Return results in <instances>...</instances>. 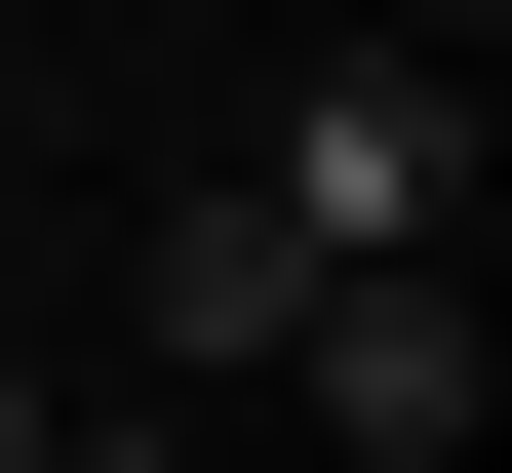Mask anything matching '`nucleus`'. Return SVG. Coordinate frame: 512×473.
Instances as JSON below:
<instances>
[{"label": "nucleus", "mask_w": 512, "mask_h": 473, "mask_svg": "<svg viewBox=\"0 0 512 473\" xmlns=\"http://www.w3.org/2000/svg\"><path fill=\"white\" fill-rule=\"evenodd\" d=\"M237 198L316 237V276H473V79H434V40H394V79H276Z\"/></svg>", "instance_id": "1"}, {"label": "nucleus", "mask_w": 512, "mask_h": 473, "mask_svg": "<svg viewBox=\"0 0 512 473\" xmlns=\"http://www.w3.org/2000/svg\"><path fill=\"white\" fill-rule=\"evenodd\" d=\"M276 395H316V473H473V276H316V316H276Z\"/></svg>", "instance_id": "2"}, {"label": "nucleus", "mask_w": 512, "mask_h": 473, "mask_svg": "<svg viewBox=\"0 0 512 473\" xmlns=\"http://www.w3.org/2000/svg\"><path fill=\"white\" fill-rule=\"evenodd\" d=\"M276 316H316V237H276L237 158H197V198L119 237V355H158V395H276Z\"/></svg>", "instance_id": "3"}, {"label": "nucleus", "mask_w": 512, "mask_h": 473, "mask_svg": "<svg viewBox=\"0 0 512 473\" xmlns=\"http://www.w3.org/2000/svg\"><path fill=\"white\" fill-rule=\"evenodd\" d=\"M40 473H197V434H158V395H119V434H40Z\"/></svg>", "instance_id": "4"}]
</instances>
